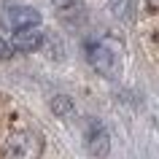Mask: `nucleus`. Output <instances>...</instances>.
Here are the masks:
<instances>
[{
    "instance_id": "1",
    "label": "nucleus",
    "mask_w": 159,
    "mask_h": 159,
    "mask_svg": "<svg viewBox=\"0 0 159 159\" xmlns=\"http://www.w3.org/2000/svg\"><path fill=\"white\" fill-rule=\"evenodd\" d=\"M86 59L89 65L105 78H116L121 73V43L113 38H100L86 46Z\"/></svg>"
},
{
    "instance_id": "2",
    "label": "nucleus",
    "mask_w": 159,
    "mask_h": 159,
    "mask_svg": "<svg viewBox=\"0 0 159 159\" xmlns=\"http://www.w3.org/2000/svg\"><path fill=\"white\" fill-rule=\"evenodd\" d=\"M43 154V140L33 129H19L6 140L3 157L6 159H41Z\"/></svg>"
},
{
    "instance_id": "3",
    "label": "nucleus",
    "mask_w": 159,
    "mask_h": 159,
    "mask_svg": "<svg viewBox=\"0 0 159 159\" xmlns=\"http://www.w3.org/2000/svg\"><path fill=\"white\" fill-rule=\"evenodd\" d=\"M0 25L11 30V35L27 27H41V14L33 6H8V8L0 14Z\"/></svg>"
},
{
    "instance_id": "4",
    "label": "nucleus",
    "mask_w": 159,
    "mask_h": 159,
    "mask_svg": "<svg viewBox=\"0 0 159 159\" xmlns=\"http://www.w3.org/2000/svg\"><path fill=\"white\" fill-rule=\"evenodd\" d=\"M86 148L92 157H105L111 151V138L100 121H89V127H86Z\"/></svg>"
},
{
    "instance_id": "5",
    "label": "nucleus",
    "mask_w": 159,
    "mask_h": 159,
    "mask_svg": "<svg viewBox=\"0 0 159 159\" xmlns=\"http://www.w3.org/2000/svg\"><path fill=\"white\" fill-rule=\"evenodd\" d=\"M43 41H46V35H43L41 27H27V30H19V33L11 35V49L16 51H35L41 49Z\"/></svg>"
},
{
    "instance_id": "6",
    "label": "nucleus",
    "mask_w": 159,
    "mask_h": 159,
    "mask_svg": "<svg viewBox=\"0 0 159 159\" xmlns=\"http://www.w3.org/2000/svg\"><path fill=\"white\" fill-rule=\"evenodd\" d=\"M108 8L113 11V16L127 19L129 16V0H108Z\"/></svg>"
},
{
    "instance_id": "7",
    "label": "nucleus",
    "mask_w": 159,
    "mask_h": 159,
    "mask_svg": "<svg viewBox=\"0 0 159 159\" xmlns=\"http://www.w3.org/2000/svg\"><path fill=\"white\" fill-rule=\"evenodd\" d=\"M51 108H54V113H57V116H70V113H73V102L67 100V97H54Z\"/></svg>"
},
{
    "instance_id": "8",
    "label": "nucleus",
    "mask_w": 159,
    "mask_h": 159,
    "mask_svg": "<svg viewBox=\"0 0 159 159\" xmlns=\"http://www.w3.org/2000/svg\"><path fill=\"white\" fill-rule=\"evenodd\" d=\"M51 3H54L59 11H73L75 6H78V0H51Z\"/></svg>"
},
{
    "instance_id": "9",
    "label": "nucleus",
    "mask_w": 159,
    "mask_h": 159,
    "mask_svg": "<svg viewBox=\"0 0 159 159\" xmlns=\"http://www.w3.org/2000/svg\"><path fill=\"white\" fill-rule=\"evenodd\" d=\"M11 51H14V49H11V46L3 41V38H0V59H8V57H11Z\"/></svg>"
},
{
    "instance_id": "10",
    "label": "nucleus",
    "mask_w": 159,
    "mask_h": 159,
    "mask_svg": "<svg viewBox=\"0 0 159 159\" xmlns=\"http://www.w3.org/2000/svg\"><path fill=\"white\" fill-rule=\"evenodd\" d=\"M148 6L151 8H159V0H148Z\"/></svg>"
}]
</instances>
